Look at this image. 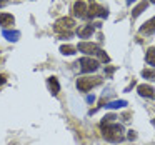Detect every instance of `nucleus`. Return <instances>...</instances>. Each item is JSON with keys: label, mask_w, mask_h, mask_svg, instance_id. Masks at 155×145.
I'll list each match as a JSON object with an SVG mask.
<instances>
[{"label": "nucleus", "mask_w": 155, "mask_h": 145, "mask_svg": "<svg viewBox=\"0 0 155 145\" xmlns=\"http://www.w3.org/2000/svg\"><path fill=\"white\" fill-rule=\"evenodd\" d=\"M147 7H148V2H140V4H138L137 7H135L134 10H132V17H134V18H135V17H138V15H140Z\"/></svg>", "instance_id": "2eb2a0df"}, {"label": "nucleus", "mask_w": 155, "mask_h": 145, "mask_svg": "<svg viewBox=\"0 0 155 145\" xmlns=\"http://www.w3.org/2000/svg\"><path fill=\"white\" fill-rule=\"evenodd\" d=\"M47 85H48V88H50L52 95H57L58 92H60V85H58V80L55 77L47 78Z\"/></svg>", "instance_id": "9b49d317"}, {"label": "nucleus", "mask_w": 155, "mask_h": 145, "mask_svg": "<svg viewBox=\"0 0 155 145\" xmlns=\"http://www.w3.org/2000/svg\"><path fill=\"white\" fill-rule=\"evenodd\" d=\"M74 25H75V20H74V18H70V17H62V18H58V20L55 22L54 30L57 32V34H62V32H64L67 37H70V30L74 28Z\"/></svg>", "instance_id": "7ed1b4c3"}, {"label": "nucleus", "mask_w": 155, "mask_h": 145, "mask_svg": "<svg viewBox=\"0 0 155 145\" xmlns=\"http://www.w3.org/2000/svg\"><path fill=\"white\" fill-rule=\"evenodd\" d=\"M75 50H77V48L72 47V45H62V47H60V52L64 55H74Z\"/></svg>", "instance_id": "a211bd4d"}, {"label": "nucleus", "mask_w": 155, "mask_h": 145, "mask_svg": "<svg viewBox=\"0 0 155 145\" xmlns=\"http://www.w3.org/2000/svg\"><path fill=\"white\" fill-rule=\"evenodd\" d=\"M8 2H10V0H0V7H5Z\"/></svg>", "instance_id": "412c9836"}, {"label": "nucleus", "mask_w": 155, "mask_h": 145, "mask_svg": "<svg viewBox=\"0 0 155 145\" xmlns=\"http://www.w3.org/2000/svg\"><path fill=\"white\" fill-rule=\"evenodd\" d=\"M95 27H98V24H97V25H92V24L84 25V27H80V28L77 30V35H78L80 38H88V37H92V34H94Z\"/></svg>", "instance_id": "6e6552de"}, {"label": "nucleus", "mask_w": 155, "mask_h": 145, "mask_svg": "<svg viewBox=\"0 0 155 145\" xmlns=\"http://www.w3.org/2000/svg\"><path fill=\"white\" fill-rule=\"evenodd\" d=\"M114 70H115V67H107V68H105L107 75H112V74H114Z\"/></svg>", "instance_id": "aec40b11"}, {"label": "nucleus", "mask_w": 155, "mask_h": 145, "mask_svg": "<svg viewBox=\"0 0 155 145\" xmlns=\"http://www.w3.org/2000/svg\"><path fill=\"white\" fill-rule=\"evenodd\" d=\"M127 137L130 138V140H134V138H137V133H135L134 130H130V132H128V135H127Z\"/></svg>", "instance_id": "6ab92c4d"}, {"label": "nucleus", "mask_w": 155, "mask_h": 145, "mask_svg": "<svg viewBox=\"0 0 155 145\" xmlns=\"http://www.w3.org/2000/svg\"><path fill=\"white\" fill-rule=\"evenodd\" d=\"M102 84V78L100 77H80L77 80V88L80 92H88L92 90L94 87Z\"/></svg>", "instance_id": "20e7f679"}, {"label": "nucleus", "mask_w": 155, "mask_h": 145, "mask_svg": "<svg viewBox=\"0 0 155 145\" xmlns=\"http://www.w3.org/2000/svg\"><path fill=\"white\" fill-rule=\"evenodd\" d=\"M77 50L84 52V54H87V55H95V57H98L102 62H110V57H108L97 44H92V42H80Z\"/></svg>", "instance_id": "f03ea898"}, {"label": "nucleus", "mask_w": 155, "mask_h": 145, "mask_svg": "<svg viewBox=\"0 0 155 145\" xmlns=\"http://www.w3.org/2000/svg\"><path fill=\"white\" fill-rule=\"evenodd\" d=\"M78 65H80V70L84 72V74H92V72H97L98 70V60H95V58L92 57H84L78 60Z\"/></svg>", "instance_id": "39448f33"}, {"label": "nucleus", "mask_w": 155, "mask_h": 145, "mask_svg": "<svg viewBox=\"0 0 155 145\" xmlns=\"http://www.w3.org/2000/svg\"><path fill=\"white\" fill-rule=\"evenodd\" d=\"M5 80H7V78H5V75H0V85H4Z\"/></svg>", "instance_id": "4be33fe9"}, {"label": "nucleus", "mask_w": 155, "mask_h": 145, "mask_svg": "<svg viewBox=\"0 0 155 145\" xmlns=\"http://www.w3.org/2000/svg\"><path fill=\"white\" fill-rule=\"evenodd\" d=\"M94 100H95V97H94V95H92V97H87V102H88V104H92Z\"/></svg>", "instance_id": "5701e85b"}, {"label": "nucleus", "mask_w": 155, "mask_h": 145, "mask_svg": "<svg viewBox=\"0 0 155 145\" xmlns=\"http://www.w3.org/2000/svg\"><path fill=\"white\" fill-rule=\"evenodd\" d=\"M138 95L140 97H147V98H152V97H155V94H153V88L150 87V85H138Z\"/></svg>", "instance_id": "9d476101"}, {"label": "nucleus", "mask_w": 155, "mask_h": 145, "mask_svg": "<svg viewBox=\"0 0 155 145\" xmlns=\"http://www.w3.org/2000/svg\"><path fill=\"white\" fill-rule=\"evenodd\" d=\"M142 77L147 78V80H155V70H150V68H143V70H142Z\"/></svg>", "instance_id": "f3484780"}, {"label": "nucleus", "mask_w": 155, "mask_h": 145, "mask_svg": "<svg viewBox=\"0 0 155 145\" xmlns=\"http://www.w3.org/2000/svg\"><path fill=\"white\" fill-rule=\"evenodd\" d=\"M125 105H127L125 100H114V102H110V104L105 105V108H124Z\"/></svg>", "instance_id": "dca6fc26"}, {"label": "nucleus", "mask_w": 155, "mask_h": 145, "mask_svg": "<svg viewBox=\"0 0 155 145\" xmlns=\"http://www.w3.org/2000/svg\"><path fill=\"white\" fill-rule=\"evenodd\" d=\"M150 2H152V4H155V0H150Z\"/></svg>", "instance_id": "393cba45"}, {"label": "nucleus", "mask_w": 155, "mask_h": 145, "mask_svg": "<svg viewBox=\"0 0 155 145\" xmlns=\"http://www.w3.org/2000/svg\"><path fill=\"white\" fill-rule=\"evenodd\" d=\"M4 37L10 42H17L20 38V32L18 30H4Z\"/></svg>", "instance_id": "ddd939ff"}, {"label": "nucleus", "mask_w": 155, "mask_h": 145, "mask_svg": "<svg viewBox=\"0 0 155 145\" xmlns=\"http://www.w3.org/2000/svg\"><path fill=\"white\" fill-rule=\"evenodd\" d=\"M145 62H147L148 65H152V67H155V48L150 47L147 50V54H145Z\"/></svg>", "instance_id": "4468645a"}, {"label": "nucleus", "mask_w": 155, "mask_h": 145, "mask_svg": "<svg viewBox=\"0 0 155 145\" xmlns=\"http://www.w3.org/2000/svg\"><path fill=\"white\" fill-rule=\"evenodd\" d=\"M132 2H135V0H127V4H128V5H130V4H132Z\"/></svg>", "instance_id": "b1692460"}, {"label": "nucleus", "mask_w": 155, "mask_h": 145, "mask_svg": "<svg viewBox=\"0 0 155 145\" xmlns=\"http://www.w3.org/2000/svg\"><path fill=\"white\" fill-rule=\"evenodd\" d=\"M108 12L107 8H104L102 5H97L95 2H90V8H88V17H102V18H107Z\"/></svg>", "instance_id": "423d86ee"}, {"label": "nucleus", "mask_w": 155, "mask_h": 145, "mask_svg": "<svg viewBox=\"0 0 155 145\" xmlns=\"http://www.w3.org/2000/svg\"><path fill=\"white\" fill-rule=\"evenodd\" d=\"M102 133H104L105 140L114 142V143H118V142L124 140V127L115 122H102Z\"/></svg>", "instance_id": "f257e3e1"}, {"label": "nucleus", "mask_w": 155, "mask_h": 145, "mask_svg": "<svg viewBox=\"0 0 155 145\" xmlns=\"http://www.w3.org/2000/svg\"><path fill=\"white\" fill-rule=\"evenodd\" d=\"M74 15L75 17H78V18H85V17H88V14H87V5L82 2V0H78V2H75L74 4Z\"/></svg>", "instance_id": "0eeeda50"}, {"label": "nucleus", "mask_w": 155, "mask_h": 145, "mask_svg": "<svg viewBox=\"0 0 155 145\" xmlns=\"http://www.w3.org/2000/svg\"><path fill=\"white\" fill-rule=\"evenodd\" d=\"M153 32H155V17H152L150 20H147L140 27V34L142 35H152Z\"/></svg>", "instance_id": "1a4fd4ad"}, {"label": "nucleus", "mask_w": 155, "mask_h": 145, "mask_svg": "<svg viewBox=\"0 0 155 145\" xmlns=\"http://www.w3.org/2000/svg\"><path fill=\"white\" fill-rule=\"evenodd\" d=\"M14 24H15L14 15H10V14H0V25H2V27H8V25H14Z\"/></svg>", "instance_id": "f8f14e48"}]
</instances>
